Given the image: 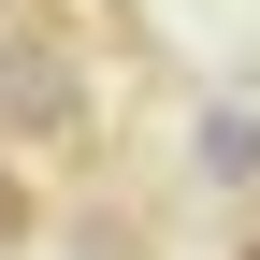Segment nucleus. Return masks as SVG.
Returning a JSON list of instances; mask_svg holds the SVG:
<instances>
[{
    "mask_svg": "<svg viewBox=\"0 0 260 260\" xmlns=\"http://www.w3.org/2000/svg\"><path fill=\"white\" fill-rule=\"evenodd\" d=\"M0 145H87V58L58 44V29H15L0 15Z\"/></svg>",
    "mask_w": 260,
    "mask_h": 260,
    "instance_id": "1",
    "label": "nucleus"
},
{
    "mask_svg": "<svg viewBox=\"0 0 260 260\" xmlns=\"http://www.w3.org/2000/svg\"><path fill=\"white\" fill-rule=\"evenodd\" d=\"M232 260H260V217H246V232H232Z\"/></svg>",
    "mask_w": 260,
    "mask_h": 260,
    "instance_id": "2",
    "label": "nucleus"
},
{
    "mask_svg": "<svg viewBox=\"0 0 260 260\" xmlns=\"http://www.w3.org/2000/svg\"><path fill=\"white\" fill-rule=\"evenodd\" d=\"M0 15H29V0H0Z\"/></svg>",
    "mask_w": 260,
    "mask_h": 260,
    "instance_id": "3",
    "label": "nucleus"
}]
</instances>
